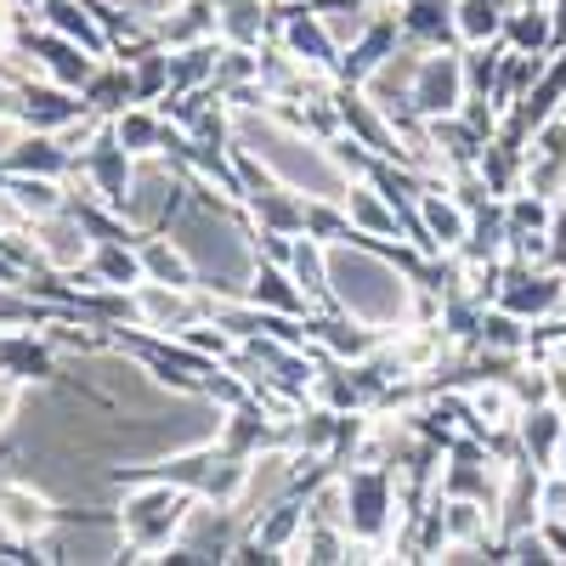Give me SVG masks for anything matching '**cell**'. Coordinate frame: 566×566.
<instances>
[{"instance_id": "1", "label": "cell", "mask_w": 566, "mask_h": 566, "mask_svg": "<svg viewBox=\"0 0 566 566\" xmlns=\"http://www.w3.org/2000/svg\"><path fill=\"white\" fill-rule=\"evenodd\" d=\"M408 301H413V272L374 239H340L328 244V306H340L346 317L397 335L408 323Z\"/></svg>"}, {"instance_id": "2", "label": "cell", "mask_w": 566, "mask_h": 566, "mask_svg": "<svg viewBox=\"0 0 566 566\" xmlns=\"http://www.w3.org/2000/svg\"><path fill=\"white\" fill-rule=\"evenodd\" d=\"M193 504H199V488H181V482H165V476L136 482L125 493V510H119V538H125L119 560H159L181 538Z\"/></svg>"}, {"instance_id": "3", "label": "cell", "mask_w": 566, "mask_h": 566, "mask_svg": "<svg viewBox=\"0 0 566 566\" xmlns=\"http://www.w3.org/2000/svg\"><path fill=\"white\" fill-rule=\"evenodd\" d=\"M187 187H193V176H187L176 159H165V154H142L136 170H130L125 199H119V216H125L136 232H165L170 216L187 205Z\"/></svg>"}, {"instance_id": "4", "label": "cell", "mask_w": 566, "mask_h": 566, "mask_svg": "<svg viewBox=\"0 0 566 566\" xmlns=\"http://www.w3.org/2000/svg\"><path fill=\"white\" fill-rule=\"evenodd\" d=\"M464 97H470V85H464V52H459V45H437V52H424V63L413 74L408 108L419 119H442V114H459Z\"/></svg>"}, {"instance_id": "5", "label": "cell", "mask_w": 566, "mask_h": 566, "mask_svg": "<svg viewBox=\"0 0 566 566\" xmlns=\"http://www.w3.org/2000/svg\"><path fill=\"white\" fill-rule=\"evenodd\" d=\"M63 510L52 504V493L34 482H0V533L12 544H40L45 533H57Z\"/></svg>"}, {"instance_id": "6", "label": "cell", "mask_w": 566, "mask_h": 566, "mask_svg": "<svg viewBox=\"0 0 566 566\" xmlns=\"http://www.w3.org/2000/svg\"><path fill=\"white\" fill-rule=\"evenodd\" d=\"M130 295H136V328H148V335H181L187 323H199V317H205L199 290H176V283L142 277Z\"/></svg>"}, {"instance_id": "7", "label": "cell", "mask_w": 566, "mask_h": 566, "mask_svg": "<svg viewBox=\"0 0 566 566\" xmlns=\"http://www.w3.org/2000/svg\"><path fill=\"white\" fill-rule=\"evenodd\" d=\"M34 244H40V261L57 266V272H80L91 261V250H97V239H91V227L63 205L57 216H40L34 221Z\"/></svg>"}, {"instance_id": "8", "label": "cell", "mask_w": 566, "mask_h": 566, "mask_svg": "<svg viewBox=\"0 0 566 566\" xmlns=\"http://www.w3.org/2000/svg\"><path fill=\"white\" fill-rule=\"evenodd\" d=\"M397 45H402V18H397V12H380V18H374V23L346 45V52H340V69H335V74H340L346 85H363L374 69L397 52Z\"/></svg>"}, {"instance_id": "9", "label": "cell", "mask_w": 566, "mask_h": 566, "mask_svg": "<svg viewBox=\"0 0 566 566\" xmlns=\"http://www.w3.org/2000/svg\"><path fill=\"white\" fill-rule=\"evenodd\" d=\"M346 216H352V232H357V239H374V244L408 239V232H402V210H397V205H391L374 181H352V193H346Z\"/></svg>"}, {"instance_id": "10", "label": "cell", "mask_w": 566, "mask_h": 566, "mask_svg": "<svg viewBox=\"0 0 566 566\" xmlns=\"http://www.w3.org/2000/svg\"><path fill=\"white\" fill-rule=\"evenodd\" d=\"M515 437H522V453L538 464V470H555V453H560V437H566V408L560 402H533L515 419Z\"/></svg>"}, {"instance_id": "11", "label": "cell", "mask_w": 566, "mask_h": 566, "mask_svg": "<svg viewBox=\"0 0 566 566\" xmlns=\"http://www.w3.org/2000/svg\"><path fill=\"white\" fill-rule=\"evenodd\" d=\"M244 301H255L261 312H283V317H312V312H317V306L306 301V290L290 277V266H283V261H261V266H255Z\"/></svg>"}, {"instance_id": "12", "label": "cell", "mask_w": 566, "mask_h": 566, "mask_svg": "<svg viewBox=\"0 0 566 566\" xmlns=\"http://www.w3.org/2000/svg\"><path fill=\"white\" fill-rule=\"evenodd\" d=\"M216 34L227 45H266L272 40V23H277V7L272 0H216Z\"/></svg>"}, {"instance_id": "13", "label": "cell", "mask_w": 566, "mask_h": 566, "mask_svg": "<svg viewBox=\"0 0 566 566\" xmlns=\"http://www.w3.org/2000/svg\"><path fill=\"white\" fill-rule=\"evenodd\" d=\"M85 103H80V91H69V85H57V80H45V74H34L29 85H23V125L29 130H57L63 119H74Z\"/></svg>"}, {"instance_id": "14", "label": "cell", "mask_w": 566, "mask_h": 566, "mask_svg": "<svg viewBox=\"0 0 566 566\" xmlns=\"http://www.w3.org/2000/svg\"><path fill=\"white\" fill-rule=\"evenodd\" d=\"M244 210H250L255 227L290 232V239H301V227H306V193H295V187H283V181H272L255 199H244Z\"/></svg>"}, {"instance_id": "15", "label": "cell", "mask_w": 566, "mask_h": 566, "mask_svg": "<svg viewBox=\"0 0 566 566\" xmlns=\"http://www.w3.org/2000/svg\"><path fill=\"white\" fill-rule=\"evenodd\" d=\"M136 250H142V272H148L154 283H176V290H199V272H193V261H187V250H181L176 239H159V232H142Z\"/></svg>"}, {"instance_id": "16", "label": "cell", "mask_w": 566, "mask_h": 566, "mask_svg": "<svg viewBox=\"0 0 566 566\" xmlns=\"http://www.w3.org/2000/svg\"><path fill=\"white\" fill-rule=\"evenodd\" d=\"M515 0H453V40L459 45H493L504 40V18Z\"/></svg>"}, {"instance_id": "17", "label": "cell", "mask_w": 566, "mask_h": 566, "mask_svg": "<svg viewBox=\"0 0 566 566\" xmlns=\"http://www.w3.org/2000/svg\"><path fill=\"white\" fill-rule=\"evenodd\" d=\"M504 45L510 52H555V23L544 0H515L504 18Z\"/></svg>"}, {"instance_id": "18", "label": "cell", "mask_w": 566, "mask_h": 566, "mask_svg": "<svg viewBox=\"0 0 566 566\" xmlns=\"http://www.w3.org/2000/svg\"><path fill=\"white\" fill-rule=\"evenodd\" d=\"M108 125H114L119 148H125L130 159H142V154H159V142H165V114H159L154 103H130V108H119Z\"/></svg>"}, {"instance_id": "19", "label": "cell", "mask_w": 566, "mask_h": 566, "mask_svg": "<svg viewBox=\"0 0 566 566\" xmlns=\"http://www.w3.org/2000/svg\"><path fill=\"white\" fill-rule=\"evenodd\" d=\"M0 170H23V176H69L74 170V159L57 148V136L52 130H29L23 142H18V148H12V159L7 165H0Z\"/></svg>"}, {"instance_id": "20", "label": "cell", "mask_w": 566, "mask_h": 566, "mask_svg": "<svg viewBox=\"0 0 566 566\" xmlns=\"http://www.w3.org/2000/svg\"><path fill=\"white\" fill-rule=\"evenodd\" d=\"M216 0H176V12L154 29L159 45H193V40H221L216 34Z\"/></svg>"}, {"instance_id": "21", "label": "cell", "mask_w": 566, "mask_h": 566, "mask_svg": "<svg viewBox=\"0 0 566 566\" xmlns=\"http://www.w3.org/2000/svg\"><path fill=\"white\" fill-rule=\"evenodd\" d=\"M0 181L12 187V199L29 210V221H40V216H57V210L69 205V187H63L57 176H23V170H0Z\"/></svg>"}, {"instance_id": "22", "label": "cell", "mask_w": 566, "mask_h": 566, "mask_svg": "<svg viewBox=\"0 0 566 566\" xmlns=\"http://www.w3.org/2000/svg\"><path fill=\"white\" fill-rule=\"evenodd\" d=\"M290 277L306 290V301L323 312L328 306V244H317V239H295V250H290Z\"/></svg>"}, {"instance_id": "23", "label": "cell", "mask_w": 566, "mask_h": 566, "mask_svg": "<svg viewBox=\"0 0 566 566\" xmlns=\"http://www.w3.org/2000/svg\"><path fill=\"white\" fill-rule=\"evenodd\" d=\"M346 544H352V533H346V527H323V522H306V527H301V538L290 544V555H283V560L328 566V560H346Z\"/></svg>"}, {"instance_id": "24", "label": "cell", "mask_w": 566, "mask_h": 566, "mask_svg": "<svg viewBox=\"0 0 566 566\" xmlns=\"http://www.w3.org/2000/svg\"><path fill=\"white\" fill-rule=\"evenodd\" d=\"M130 85H136V103H159L170 91V45H154L130 63Z\"/></svg>"}, {"instance_id": "25", "label": "cell", "mask_w": 566, "mask_h": 566, "mask_svg": "<svg viewBox=\"0 0 566 566\" xmlns=\"http://www.w3.org/2000/svg\"><path fill=\"white\" fill-rule=\"evenodd\" d=\"M301 232L317 239V244H340V239H352V216L335 199H306V227Z\"/></svg>"}, {"instance_id": "26", "label": "cell", "mask_w": 566, "mask_h": 566, "mask_svg": "<svg viewBox=\"0 0 566 566\" xmlns=\"http://www.w3.org/2000/svg\"><path fill=\"white\" fill-rule=\"evenodd\" d=\"M538 515H566V470H544L538 476Z\"/></svg>"}, {"instance_id": "27", "label": "cell", "mask_w": 566, "mask_h": 566, "mask_svg": "<svg viewBox=\"0 0 566 566\" xmlns=\"http://www.w3.org/2000/svg\"><path fill=\"white\" fill-rule=\"evenodd\" d=\"M29 136V125H23V114H0V165L12 159V148Z\"/></svg>"}, {"instance_id": "28", "label": "cell", "mask_w": 566, "mask_h": 566, "mask_svg": "<svg viewBox=\"0 0 566 566\" xmlns=\"http://www.w3.org/2000/svg\"><path fill=\"white\" fill-rule=\"evenodd\" d=\"M544 232H549V244L566 255V199H555V205H549V227H544Z\"/></svg>"}, {"instance_id": "29", "label": "cell", "mask_w": 566, "mask_h": 566, "mask_svg": "<svg viewBox=\"0 0 566 566\" xmlns=\"http://www.w3.org/2000/svg\"><path fill=\"white\" fill-rule=\"evenodd\" d=\"M363 7H374V12H397L402 0H363Z\"/></svg>"}, {"instance_id": "30", "label": "cell", "mask_w": 566, "mask_h": 566, "mask_svg": "<svg viewBox=\"0 0 566 566\" xmlns=\"http://www.w3.org/2000/svg\"><path fill=\"white\" fill-rule=\"evenodd\" d=\"M555 470H566V437H560V453H555Z\"/></svg>"}, {"instance_id": "31", "label": "cell", "mask_w": 566, "mask_h": 566, "mask_svg": "<svg viewBox=\"0 0 566 566\" xmlns=\"http://www.w3.org/2000/svg\"><path fill=\"white\" fill-rule=\"evenodd\" d=\"M560 114H566V103H560Z\"/></svg>"}]
</instances>
